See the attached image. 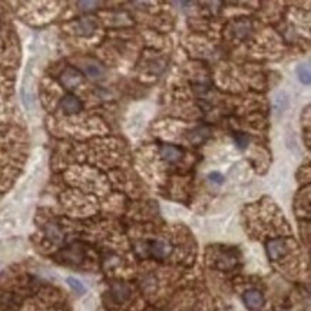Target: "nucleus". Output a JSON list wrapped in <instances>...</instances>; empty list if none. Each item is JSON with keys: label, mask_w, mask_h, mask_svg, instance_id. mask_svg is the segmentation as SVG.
<instances>
[{"label": "nucleus", "mask_w": 311, "mask_h": 311, "mask_svg": "<svg viewBox=\"0 0 311 311\" xmlns=\"http://www.w3.org/2000/svg\"><path fill=\"white\" fill-rule=\"evenodd\" d=\"M266 247L267 254H268L270 260H272V261H277V260L283 258V257L287 254V251H289V244H287V241H286V240H281V238L268 241Z\"/></svg>", "instance_id": "f257e3e1"}, {"label": "nucleus", "mask_w": 311, "mask_h": 311, "mask_svg": "<svg viewBox=\"0 0 311 311\" xmlns=\"http://www.w3.org/2000/svg\"><path fill=\"white\" fill-rule=\"evenodd\" d=\"M82 82V73L75 67H67L61 75V83L67 89H73Z\"/></svg>", "instance_id": "f03ea898"}, {"label": "nucleus", "mask_w": 311, "mask_h": 311, "mask_svg": "<svg viewBox=\"0 0 311 311\" xmlns=\"http://www.w3.org/2000/svg\"><path fill=\"white\" fill-rule=\"evenodd\" d=\"M209 181L217 184V185H221V184H224V177L220 172H212V174H209Z\"/></svg>", "instance_id": "2eb2a0df"}, {"label": "nucleus", "mask_w": 311, "mask_h": 311, "mask_svg": "<svg viewBox=\"0 0 311 311\" xmlns=\"http://www.w3.org/2000/svg\"><path fill=\"white\" fill-rule=\"evenodd\" d=\"M61 108L66 115H75V113L82 111V102L75 95H66L61 101Z\"/></svg>", "instance_id": "7ed1b4c3"}, {"label": "nucleus", "mask_w": 311, "mask_h": 311, "mask_svg": "<svg viewBox=\"0 0 311 311\" xmlns=\"http://www.w3.org/2000/svg\"><path fill=\"white\" fill-rule=\"evenodd\" d=\"M297 75L300 78V81L304 83V85H310L311 78H310V65L304 63V65H300L297 67Z\"/></svg>", "instance_id": "1a4fd4ad"}, {"label": "nucleus", "mask_w": 311, "mask_h": 311, "mask_svg": "<svg viewBox=\"0 0 311 311\" xmlns=\"http://www.w3.org/2000/svg\"><path fill=\"white\" fill-rule=\"evenodd\" d=\"M85 73L88 75L90 79L98 81V79H101L105 75V70H104V67L98 65V63H88V65H85Z\"/></svg>", "instance_id": "6e6552de"}, {"label": "nucleus", "mask_w": 311, "mask_h": 311, "mask_svg": "<svg viewBox=\"0 0 311 311\" xmlns=\"http://www.w3.org/2000/svg\"><path fill=\"white\" fill-rule=\"evenodd\" d=\"M169 245L164 241H155L151 244V254L155 257V258H164L169 254Z\"/></svg>", "instance_id": "0eeeda50"}, {"label": "nucleus", "mask_w": 311, "mask_h": 311, "mask_svg": "<svg viewBox=\"0 0 311 311\" xmlns=\"http://www.w3.org/2000/svg\"><path fill=\"white\" fill-rule=\"evenodd\" d=\"M159 154L166 162H178L182 158V149L175 145H162Z\"/></svg>", "instance_id": "39448f33"}, {"label": "nucleus", "mask_w": 311, "mask_h": 311, "mask_svg": "<svg viewBox=\"0 0 311 311\" xmlns=\"http://www.w3.org/2000/svg\"><path fill=\"white\" fill-rule=\"evenodd\" d=\"M96 29V24L90 19H81L79 22L75 24V30L78 35L81 36H90Z\"/></svg>", "instance_id": "423d86ee"}, {"label": "nucleus", "mask_w": 311, "mask_h": 311, "mask_svg": "<svg viewBox=\"0 0 311 311\" xmlns=\"http://www.w3.org/2000/svg\"><path fill=\"white\" fill-rule=\"evenodd\" d=\"M47 237H49L52 241H61L62 234H61V231H59L55 225H49V227H47Z\"/></svg>", "instance_id": "ddd939ff"}, {"label": "nucleus", "mask_w": 311, "mask_h": 311, "mask_svg": "<svg viewBox=\"0 0 311 311\" xmlns=\"http://www.w3.org/2000/svg\"><path fill=\"white\" fill-rule=\"evenodd\" d=\"M66 283L69 284V287L73 290L75 292H78V294H83V292L86 291L85 286H83L78 278H75V277H67Z\"/></svg>", "instance_id": "9d476101"}, {"label": "nucleus", "mask_w": 311, "mask_h": 311, "mask_svg": "<svg viewBox=\"0 0 311 311\" xmlns=\"http://www.w3.org/2000/svg\"><path fill=\"white\" fill-rule=\"evenodd\" d=\"M112 292H113V297H115L118 301H122V300H125V298L128 297V294H129L128 289H126L125 286H121V284L115 286V287H113V290H112Z\"/></svg>", "instance_id": "f8f14e48"}, {"label": "nucleus", "mask_w": 311, "mask_h": 311, "mask_svg": "<svg viewBox=\"0 0 311 311\" xmlns=\"http://www.w3.org/2000/svg\"><path fill=\"white\" fill-rule=\"evenodd\" d=\"M234 141H235V145L240 148V149H245L249 144V138L247 136V133L244 132H237L234 133Z\"/></svg>", "instance_id": "9b49d317"}, {"label": "nucleus", "mask_w": 311, "mask_h": 311, "mask_svg": "<svg viewBox=\"0 0 311 311\" xmlns=\"http://www.w3.org/2000/svg\"><path fill=\"white\" fill-rule=\"evenodd\" d=\"M78 6H79L83 12H93L95 9H98L99 3H98V1H79Z\"/></svg>", "instance_id": "4468645a"}, {"label": "nucleus", "mask_w": 311, "mask_h": 311, "mask_svg": "<svg viewBox=\"0 0 311 311\" xmlns=\"http://www.w3.org/2000/svg\"><path fill=\"white\" fill-rule=\"evenodd\" d=\"M244 303L249 310H258L264 306V295L258 290H248L244 294Z\"/></svg>", "instance_id": "20e7f679"}]
</instances>
